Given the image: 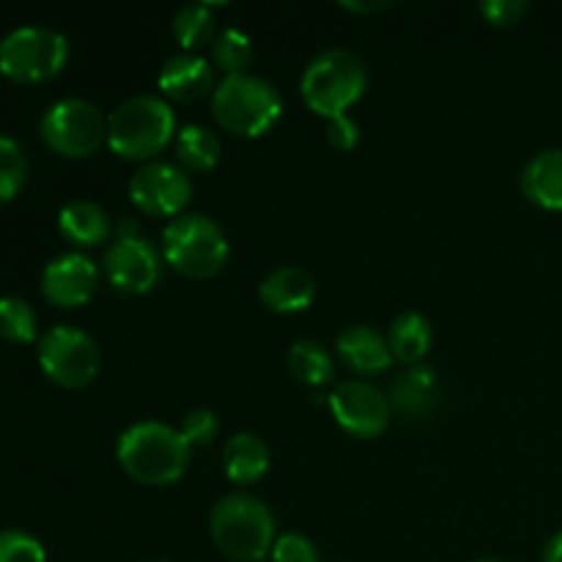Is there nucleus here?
<instances>
[{
  "instance_id": "obj_1",
  "label": "nucleus",
  "mask_w": 562,
  "mask_h": 562,
  "mask_svg": "<svg viewBox=\"0 0 562 562\" xmlns=\"http://www.w3.org/2000/svg\"><path fill=\"white\" fill-rule=\"evenodd\" d=\"M190 442L179 428L159 420H140L126 428L115 445L119 464L143 486H170L190 464Z\"/></svg>"
},
{
  "instance_id": "obj_2",
  "label": "nucleus",
  "mask_w": 562,
  "mask_h": 562,
  "mask_svg": "<svg viewBox=\"0 0 562 562\" xmlns=\"http://www.w3.org/2000/svg\"><path fill=\"white\" fill-rule=\"evenodd\" d=\"M209 532L217 549L239 562H258L274 547V516L252 494H228L209 514Z\"/></svg>"
},
{
  "instance_id": "obj_3",
  "label": "nucleus",
  "mask_w": 562,
  "mask_h": 562,
  "mask_svg": "<svg viewBox=\"0 0 562 562\" xmlns=\"http://www.w3.org/2000/svg\"><path fill=\"white\" fill-rule=\"evenodd\" d=\"M212 113L225 132L239 137H258L272 130L283 115L278 88L258 75H225L212 91Z\"/></svg>"
},
{
  "instance_id": "obj_4",
  "label": "nucleus",
  "mask_w": 562,
  "mask_h": 562,
  "mask_svg": "<svg viewBox=\"0 0 562 562\" xmlns=\"http://www.w3.org/2000/svg\"><path fill=\"white\" fill-rule=\"evenodd\" d=\"M176 132V113L162 97L137 93L124 99L108 119V146L121 159H151Z\"/></svg>"
},
{
  "instance_id": "obj_5",
  "label": "nucleus",
  "mask_w": 562,
  "mask_h": 562,
  "mask_svg": "<svg viewBox=\"0 0 562 562\" xmlns=\"http://www.w3.org/2000/svg\"><path fill=\"white\" fill-rule=\"evenodd\" d=\"M368 69L349 49H324L302 75V99L324 119L344 115L366 93Z\"/></svg>"
},
{
  "instance_id": "obj_6",
  "label": "nucleus",
  "mask_w": 562,
  "mask_h": 562,
  "mask_svg": "<svg viewBox=\"0 0 562 562\" xmlns=\"http://www.w3.org/2000/svg\"><path fill=\"white\" fill-rule=\"evenodd\" d=\"M165 261L187 278H212L228 261V236L206 214H179L162 234Z\"/></svg>"
},
{
  "instance_id": "obj_7",
  "label": "nucleus",
  "mask_w": 562,
  "mask_h": 562,
  "mask_svg": "<svg viewBox=\"0 0 562 562\" xmlns=\"http://www.w3.org/2000/svg\"><path fill=\"white\" fill-rule=\"evenodd\" d=\"M44 143L69 159L91 157L108 137V119L102 110L82 97H66L49 104L38 121Z\"/></svg>"
},
{
  "instance_id": "obj_8",
  "label": "nucleus",
  "mask_w": 562,
  "mask_h": 562,
  "mask_svg": "<svg viewBox=\"0 0 562 562\" xmlns=\"http://www.w3.org/2000/svg\"><path fill=\"white\" fill-rule=\"evenodd\" d=\"M69 58L64 33L44 25L14 27L0 38V71L16 82H44L58 75Z\"/></svg>"
},
{
  "instance_id": "obj_9",
  "label": "nucleus",
  "mask_w": 562,
  "mask_h": 562,
  "mask_svg": "<svg viewBox=\"0 0 562 562\" xmlns=\"http://www.w3.org/2000/svg\"><path fill=\"white\" fill-rule=\"evenodd\" d=\"M38 366L60 387L80 390L97 379L102 355L97 340L86 329L58 324L38 340Z\"/></svg>"
},
{
  "instance_id": "obj_10",
  "label": "nucleus",
  "mask_w": 562,
  "mask_h": 562,
  "mask_svg": "<svg viewBox=\"0 0 562 562\" xmlns=\"http://www.w3.org/2000/svg\"><path fill=\"white\" fill-rule=\"evenodd\" d=\"M130 198L151 217H176L192 198V179L181 165L151 159L130 179Z\"/></svg>"
},
{
  "instance_id": "obj_11",
  "label": "nucleus",
  "mask_w": 562,
  "mask_h": 562,
  "mask_svg": "<svg viewBox=\"0 0 562 562\" xmlns=\"http://www.w3.org/2000/svg\"><path fill=\"white\" fill-rule=\"evenodd\" d=\"M329 409L338 426L357 439H373L384 434L393 417L390 398L371 382L351 379L338 384L329 395Z\"/></svg>"
},
{
  "instance_id": "obj_12",
  "label": "nucleus",
  "mask_w": 562,
  "mask_h": 562,
  "mask_svg": "<svg viewBox=\"0 0 562 562\" xmlns=\"http://www.w3.org/2000/svg\"><path fill=\"white\" fill-rule=\"evenodd\" d=\"M104 274L124 294H146L162 274L157 247L143 236L115 239L104 252Z\"/></svg>"
},
{
  "instance_id": "obj_13",
  "label": "nucleus",
  "mask_w": 562,
  "mask_h": 562,
  "mask_svg": "<svg viewBox=\"0 0 562 562\" xmlns=\"http://www.w3.org/2000/svg\"><path fill=\"white\" fill-rule=\"evenodd\" d=\"M99 283V269L86 252H60L44 267L42 294L55 307H80L93 296Z\"/></svg>"
},
{
  "instance_id": "obj_14",
  "label": "nucleus",
  "mask_w": 562,
  "mask_h": 562,
  "mask_svg": "<svg viewBox=\"0 0 562 562\" xmlns=\"http://www.w3.org/2000/svg\"><path fill=\"white\" fill-rule=\"evenodd\" d=\"M157 82L176 102H195L214 91V66L201 53H179L165 60Z\"/></svg>"
},
{
  "instance_id": "obj_15",
  "label": "nucleus",
  "mask_w": 562,
  "mask_h": 562,
  "mask_svg": "<svg viewBox=\"0 0 562 562\" xmlns=\"http://www.w3.org/2000/svg\"><path fill=\"white\" fill-rule=\"evenodd\" d=\"M258 296L274 313H300L316 300V280L307 269L289 263V267L272 269L261 280Z\"/></svg>"
},
{
  "instance_id": "obj_16",
  "label": "nucleus",
  "mask_w": 562,
  "mask_h": 562,
  "mask_svg": "<svg viewBox=\"0 0 562 562\" xmlns=\"http://www.w3.org/2000/svg\"><path fill=\"white\" fill-rule=\"evenodd\" d=\"M335 351L355 373H382L395 360L393 351H390V340L368 324L346 327L335 338Z\"/></svg>"
},
{
  "instance_id": "obj_17",
  "label": "nucleus",
  "mask_w": 562,
  "mask_h": 562,
  "mask_svg": "<svg viewBox=\"0 0 562 562\" xmlns=\"http://www.w3.org/2000/svg\"><path fill=\"white\" fill-rule=\"evenodd\" d=\"M521 190L538 206L562 212V148H547L525 165Z\"/></svg>"
},
{
  "instance_id": "obj_18",
  "label": "nucleus",
  "mask_w": 562,
  "mask_h": 562,
  "mask_svg": "<svg viewBox=\"0 0 562 562\" xmlns=\"http://www.w3.org/2000/svg\"><path fill=\"white\" fill-rule=\"evenodd\" d=\"M58 231L71 245L97 247L108 241V236L113 234V223H110L108 212L99 203L80 198V201H69L60 209Z\"/></svg>"
},
{
  "instance_id": "obj_19",
  "label": "nucleus",
  "mask_w": 562,
  "mask_h": 562,
  "mask_svg": "<svg viewBox=\"0 0 562 562\" xmlns=\"http://www.w3.org/2000/svg\"><path fill=\"white\" fill-rule=\"evenodd\" d=\"M223 470L239 486H250L269 470V448L258 434L241 431L223 448Z\"/></svg>"
},
{
  "instance_id": "obj_20",
  "label": "nucleus",
  "mask_w": 562,
  "mask_h": 562,
  "mask_svg": "<svg viewBox=\"0 0 562 562\" xmlns=\"http://www.w3.org/2000/svg\"><path fill=\"white\" fill-rule=\"evenodd\" d=\"M390 406L401 415L417 417L426 415L437 401V373L428 366H412L393 379L390 387Z\"/></svg>"
},
{
  "instance_id": "obj_21",
  "label": "nucleus",
  "mask_w": 562,
  "mask_h": 562,
  "mask_svg": "<svg viewBox=\"0 0 562 562\" xmlns=\"http://www.w3.org/2000/svg\"><path fill=\"white\" fill-rule=\"evenodd\" d=\"M387 340L395 360L404 362V366L409 368L420 366V362L426 360L428 351H431V344H434L431 322H428L423 313H415V311L401 313V316H395L393 324H390Z\"/></svg>"
},
{
  "instance_id": "obj_22",
  "label": "nucleus",
  "mask_w": 562,
  "mask_h": 562,
  "mask_svg": "<svg viewBox=\"0 0 562 562\" xmlns=\"http://www.w3.org/2000/svg\"><path fill=\"white\" fill-rule=\"evenodd\" d=\"M285 362H289V371L294 373L300 382L311 384V387H324V384L333 382L335 376L333 355H329L327 346H322L318 340L305 338L291 344Z\"/></svg>"
},
{
  "instance_id": "obj_23",
  "label": "nucleus",
  "mask_w": 562,
  "mask_h": 562,
  "mask_svg": "<svg viewBox=\"0 0 562 562\" xmlns=\"http://www.w3.org/2000/svg\"><path fill=\"white\" fill-rule=\"evenodd\" d=\"M176 157L184 168L206 173L220 159V140L209 126L187 124L176 132Z\"/></svg>"
},
{
  "instance_id": "obj_24",
  "label": "nucleus",
  "mask_w": 562,
  "mask_h": 562,
  "mask_svg": "<svg viewBox=\"0 0 562 562\" xmlns=\"http://www.w3.org/2000/svg\"><path fill=\"white\" fill-rule=\"evenodd\" d=\"M173 36L184 47V53H198L214 42V11L209 3H187L173 16Z\"/></svg>"
},
{
  "instance_id": "obj_25",
  "label": "nucleus",
  "mask_w": 562,
  "mask_h": 562,
  "mask_svg": "<svg viewBox=\"0 0 562 562\" xmlns=\"http://www.w3.org/2000/svg\"><path fill=\"white\" fill-rule=\"evenodd\" d=\"M252 58V42L239 27H223L212 42V60L225 75H239Z\"/></svg>"
},
{
  "instance_id": "obj_26",
  "label": "nucleus",
  "mask_w": 562,
  "mask_h": 562,
  "mask_svg": "<svg viewBox=\"0 0 562 562\" xmlns=\"http://www.w3.org/2000/svg\"><path fill=\"white\" fill-rule=\"evenodd\" d=\"M0 338L9 344H31L36 338V313L20 296H0Z\"/></svg>"
},
{
  "instance_id": "obj_27",
  "label": "nucleus",
  "mask_w": 562,
  "mask_h": 562,
  "mask_svg": "<svg viewBox=\"0 0 562 562\" xmlns=\"http://www.w3.org/2000/svg\"><path fill=\"white\" fill-rule=\"evenodd\" d=\"M27 159L14 137L0 135V203L11 201L25 187Z\"/></svg>"
},
{
  "instance_id": "obj_28",
  "label": "nucleus",
  "mask_w": 562,
  "mask_h": 562,
  "mask_svg": "<svg viewBox=\"0 0 562 562\" xmlns=\"http://www.w3.org/2000/svg\"><path fill=\"white\" fill-rule=\"evenodd\" d=\"M0 562H47V552L31 532L9 527L0 530Z\"/></svg>"
},
{
  "instance_id": "obj_29",
  "label": "nucleus",
  "mask_w": 562,
  "mask_h": 562,
  "mask_svg": "<svg viewBox=\"0 0 562 562\" xmlns=\"http://www.w3.org/2000/svg\"><path fill=\"white\" fill-rule=\"evenodd\" d=\"M179 431L181 437L190 442V448H195V445H209L220 431L217 415H214L212 409H190L184 415V420H181Z\"/></svg>"
},
{
  "instance_id": "obj_30",
  "label": "nucleus",
  "mask_w": 562,
  "mask_h": 562,
  "mask_svg": "<svg viewBox=\"0 0 562 562\" xmlns=\"http://www.w3.org/2000/svg\"><path fill=\"white\" fill-rule=\"evenodd\" d=\"M272 562H322V558L311 538L300 536V532H285L274 541Z\"/></svg>"
},
{
  "instance_id": "obj_31",
  "label": "nucleus",
  "mask_w": 562,
  "mask_h": 562,
  "mask_svg": "<svg viewBox=\"0 0 562 562\" xmlns=\"http://www.w3.org/2000/svg\"><path fill=\"white\" fill-rule=\"evenodd\" d=\"M324 132H327L329 146L338 148V151H351L357 140H360V126H357V121L349 113L327 119V130Z\"/></svg>"
},
{
  "instance_id": "obj_32",
  "label": "nucleus",
  "mask_w": 562,
  "mask_h": 562,
  "mask_svg": "<svg viewBox=\"0 0 562 562\" xmlns=\"http://www.w3.org/2000/svg\"><path fill=\"white\" fill-rule=\"evenodd\" d=\"M477 9L492 25H514V22H519L521 14H527L530 3L527 0H486Z\"/></svg>"
},
{
  "instance_id": "obj_33",
  "label": "nucleus",
  "mask_w": 562,
  "mask_h": 562,
  "mask_svg": "<svg viewBox=\"0 0 562 562\" xmlns=\"http://www.w3.org/2000/svg\"><path fill=\"white\" fill-rule=\"evenodd\" d=\"M113 231L115 239H135V236H140V223L135 217H121Z\"/></svg>"
},
{
  "instance_id": "obj_34",
  "label": "nucleus",
  "mask_w": 562,
  "mask_h": 562,
  "mask_svg": "<svg viewBox=\"0 0 562 562\" xmlns=\"http://www.w3.org/2000/svg\"><path fill=\"white\" fill-rule=\"evenodd\" d=\"M344 9H349V11H362V14H368V11H382V9H390V3L387 0H371V3H362V0H344Z\"/></svg>"
},
{
  "instance_id": "obj_35",
  "label": "nucleus",
  "mask_w": 562,
  "mask_h": 562,
  "mask_svg": "<svg viewBox=\"0 0 562 562\" xmlns=\"http://www.w3.org/2000/svg\"><path fill=\"white\" fill-rule=\"evenodd\" d=\"M543 562H562V530L549 538L547 549H543Z\"/></svg>"
},
{
  "instance_id": "obj_36",
  "label": "nucleus",
  "mask_w": 562,
  "mask_h": 562,
  "mask_svg": "<svg viewBox=\"0 0 562 562\" xmlns=\"http://www.w3.org/2000/svg\"><path fill=\"white\" fill-rule=\"evenodd\" d=\"M475 562H503V560H494V558H486V560H475Z\"/></svg>"
},
{
  "instance_id": "obj_37",
  "label": "nucleus",
  "mask_w": 562,
  "mask_h": 562,
  "mask_svg": "<svg viewBox=\"0 0 562 562\" xmlns=\"http://www.w3.org/2000/svg\"><path fill=\"white\" fill-rule=\"evenodd\" d=\"M148 562H165V560H148Z\"/></svg>"
}]
</instances>
